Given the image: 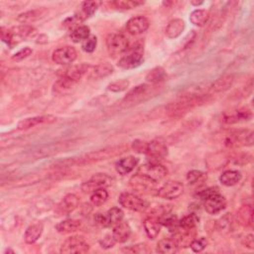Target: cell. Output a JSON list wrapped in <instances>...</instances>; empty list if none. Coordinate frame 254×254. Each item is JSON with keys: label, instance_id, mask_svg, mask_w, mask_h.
<instances>
[{"label": "cell", "instance_id": "52", "mask_svg": "<svg viewBox=\"0 0 254 254\" xmlns=\"http://www.w3.org/2000/svg\"><path fill=\"white\" fill-rule=\"evenodd\" d=\"M32 54V49L29 47H25L23 49H21L19 52H17L16 54H14L12 56V60L15 62H20L24 59H26L27 57H29Z\"/></svg>", "mask_w": 254, "mask_h": 254}, {"label": "cell", "instance_id": "38", "mask_svg": "<svg viewBox=\"0 0 254 254\" xmlns=\"http://www.w3.org/2000/svg\"><path fill=\"white\" fill-rule=\"evenodd\" d=\"M209 20V12L204 9H197L190 15V21L198 27H203Z\"/></svg>", "mask_w": 254, "mask_h": 254}, {"label": "cell", "instance_id": "50", "mask_svg": "<svg viewBox=\"0 0 254 254\" xmlns=\"http://www.w3.org/2000/svg\"><path fill=\"white\" fill-rule=\"evenodd\" d=\"M208 245V240L206 237H201L198 239H194L193 242L190 243V247L192 248L194 252H202Z\"/></svg>", "mask_w": 254, "mask_h": 254}, {"label": "cell", "instance_id": "23", "mask_svg": "<svg viewBox=\"0 0 254 254\" xmlns=\"http://www.w3.org/2000/svg\"><path fill=\"white\" fill-rule=\"evenodd\" d=\"M79 204V198L74 194H69L61 201V203L58 206L57 212L60 215H69L78 208Z\"/></svg>", "mask_w": 254, "mask_h": 254}, {"label": "cell", "instance_id": "4", "mask_svg": "<svg viewBox=\"0 0 254 254\" xmlns=\"http://www.w3.org/2000/svg\"><path fill=\"white\" fill-rule=\"evenodd\" d=\"M221 142H222L223 146L226 148L252 146L253 132L248 129L229 130L222 134Z\"/></svg>", "mask_w": 254, "mask_h": 254}, {"label": "cell", "instance_id": "27", "mask_svg": "<svg viewBox=\"0 0 254 254\" xmlns=\"http://www.w3.org/2000/svg\"><path fill=\"white\" fill-rule=\"evenodd\" d=\"M195 236H196L195 229H192V230L181 229V231H175L174 236L172 238L176 241L179 248L180 247L186 248V247H190V243H192L193 240L195 239Z\"/></svg>", "mask_w": 254, "mask_h": 254}, {"label": "cell", "instance_id": "18", "mask_svg": "<svg viewBox=\"0 0 254 254\" xmlns=\"http://www.w3.org/2000/svg\"><path fill=\"white\" fill-rule=\"evenodd\" d=\"M145 154H147L149 158L153 159L152 161H158L168 155V148L164 141H162L161 139H156L148 142Z\"/></svg>", "mask_w": 254, "mask_h": 254}, {"label": "cell", "instance_id": "36", "mask_svg": "<svg viewBox=\"0 0 254 254\" xmlns=\"http://www.w3.org/2000/svg\"><path fill=\"white\" fill-rule=\"evenodd\" d=\"M240 180H241V174L236 170H227L223 172L220 177L221 183L226 187L234 186L237 183H239Z\"/></svg>", "mask_w": 254, "mask_h": 254}, {"label": "cell", "instance_id": "9", "mask_svg": "<svg viewBox=\"0 0 254 254\" xmlns=\"http://www.w3.org/2000/svg\"><path fill=\"white\" fill-rule=\"evenodd\" d=\"M112 184V178L107 174L98 173L82 185V190L86 194H93L97 190L106 189Z\"/></svg>", "mask_w": 254, "mask_h": 254}, {"label": "cell", "instance_id": "56", "mask_svg": "<svg viewBox=\"0 0 254 254\" xmlns=\"http://www.w3.org/2000/svg\"><path fill=\"white\" fill-rule=\"evenodd\" d=\"M243 245L249 249H254V236L253 234H248L243 238Z\"/></svg>", "mask_w": 254, "mask_h": 254}, {"label": "cell", "instance_id": "29", "mask_svg": "<svg viewBox=\"0 0 254 254\" xmlns=\"http://www.w3.org/2000/svg\"><path fill=\"white\" fill-rule=\"evenodd\" d=\"M43 229H44V226L42 222H35L30 226H28L24 234L25 242L28 244L35 243L42 235Z\"/></svg>", "mask_w": 254, "mask_h": 254}, {"label": "cell", "instance_id": "33", "mask_svg": "<svg viewBox=\"0 0 254 254\" xmlns=\"http://www.w3.org/2000/svg\"><path fill=\"white\" fill-rule=\"evenodd\" d=\"M185 22L182 19H173L166 28V35L170 39L178 38L185 30Z\"/></svg>", "mask_w": 254, "mask_h": 254}, {"label": "cell", "instance_id": "14", "mask_svg": "<svg viewBox=\"0 0 254 254\" xmlns=\"http://www.w3.org/2000/svg\"><path fill=\"white\" fill-rule=\"evenodd\" d=\"M130 186L133 190H137V192H142V193H147V192H152L153 190H155L156 185L158 184L148 176L138 173L135 174L134 176L131 177L130 181Z\"/></svg>", "mask_w": 254, "mask_h": 254}, {"label": "cell", "instance_id": "35", "mask_svg": "<svg viewBox=\"0 0 254 254\" xmlns=\"http://www.w3.org/2000/svg\"><path fill=\"white\" fill-rule=\"evenodd\" d=\"M158 221L160 222L161 225L167 227L170 231H177L178 229H180L179 227V220L177 218V216L171 214L170 212L165 213L164 215L160 216L158 218Z\"/></svg>", "mask_w": 254, "mask_h": 254}, {"label": "cell", "instance_id": "1", "mask_svg": "<svg viewBox=\"0 0 254 254\" xmlns=\"http://www.w3.org/2000/svg\"><path fill=\"white\" fill-rule=\"evenodd\" d=\"M126 147L124 146H115V147H108L101 150L94 151L88 154H85L78 158H70L66 161H60L56 163L55 165L60 168H67L73 165H87V164H93L95 162H99L102 160L109 159L111 157H115L123 152H125Z\"/></svg>", "mask_w": 254, "mask_h": 254}, {"label": "cell", "instance_id": "11", "mask_svg": "<svg viewBox=\"0 0 254 254\" xmlns=\"http://www.w3.org/2000/svg\"><path fill=\"white\" fill-rule=\"evenodd\" d=\"M138 173H142V174L148 176L149 178H151L152 180H154L155 182L159 183L161 180H163L167 176L168 171L158 161H151V162H148V163L142 165L138 169Z\"/></svg>", "mask_w": 254, "mask_h": 254}, {"label": "cell", "instance_id": "42", "mask_svg": "<svg viewBox=\"0 0 254 254\" xmlns=\"http://www.w3.org/2000/svg\"><path fill=\"white\" fill-rule=\"evenodd\" d=\"M90 36H91V29H90V27H88L86 25H82V26H79L78 28L74 29L70 35L72 41L75 43L85 41Z\"/></svg>", "mask_w": 254, "mask_h": 254}, {"label": "cell", "instance_id": "54", "mask_svg": "<svg viewBox=\"0 0 254 254\" xmlns=\"http://www.w3.org/2000/svg\"><path fill=\"white\" fill-rule=\"evenodd\" d=\"M116 241L113 237L112 234H107L106 236H104L100 241H99V244L102 248H105V249H108V248H111L115 245Z\"/></svg>", "mask_w": 254, "mask_h": 254}, {"label": "cell", "instance_id": "44", "mask_svg": "<svg viewBox=\"0 0 254 254\" xmlns=\"http://www.w3.org/2000/svg\"><path fill=\"white\" fill-rule=\"evenodd\" d=\"M214 160H208V165H209V168L210 169H220V168H223V166H225L228 161H229V157L223 153V152H221V153H217L214 155Z\"/></svg>", "mask_w": 254, "mask_h": 254}, {"label": "cell", "instance_id": "13", "mask_svg": "<svg viewBox=\"0 0 254 254\" xmlns=\"http://www.w3.org/2000/svg\"><path fill=\"white\" fill-rule=\"evenodd\" d=\"M77 56L78 54L75 48L71 46H65L54 51L52 55V60L54 63L58 64V65L65 66L74 63L77 59Z\"/></svg>", "mask_w": 254, "mask_h": 254}, {"label": "cell", "instance_id": "16", "mask_svg": "<svg viewBox=\"0 0 254 254\" xmlns=\"http://www.w3.org/2000/svg\"><path fill=\"white\" fill-rule=\"evenodd\" d=\"M57 121V117L53 115H41V116H34L29 117L21 120L18 123V129L19 130H27L33 127L43 125V124H51Z\"/></svg>", "mask_w": 254, "mask_h": 254}, {"label": "cell", "instance_id": "34", "mask_svg": "<svg viewBox=\"0 0 254 254\" xmlns=\"http://www.w3.org/2000/svg\"><path fill=\"white\" fill-rule=\"evenodd\" d=\"M82 225V222L78 220H66L60 222L56 225V229L60 233H71L77 231Z\"/></svg>", "mask_w": 254, "mask_h": 254}, {"label": "cell", "instance_id": "10", "mask_svg": "<svg viewBox=\"0 0 254 254\" xmlns=\"http://www.w3.org/2000/svg\"><path fill=\"white\" fill-rule=\"evenodd\" d=\"M74 143L73 142H58L52 144H45L35 148L32 151V156L36 159L49 157L65 150H68Z\"/></svg>", "mask_w": 254, "mask_h": 254}, {"label": "cell", "instance_id": "7", "mask_svg": "<svg viewBox=\"0 0 254 254\" xmlns=\"http://www.w3.org/2000/svg\"><path fill=\"white\" fill-rule=\"evenodd\" d=\"M118 202L124 209L138 213L145 212L149 207V203L146 200L131 193H122Z\"/></svg>", "mask_w": 254, "mask_h": 254}, {"label": "cell", "instance_id": "6", "mask_svg": "<svg viewBox=\"0 0 254 254\" xmlns=\"http://www.w3.org/2000/svg\"><path fill=\"white\" fill-rule=\"evenodd\" d=\"M128 39L120 32H113L106 38V48L110 56L116 57L128 50Z\"/></svg>", "mask_w": 254, "mask_h": 254}, {"label": "cell", "instance_id": "37", "mask_svg": "<svg viewBox=\"0 0 254 254\" xmlns=\"http://www.w3.org/2000/svg\"><path fill=\"white\" fill-rule=\"evenodd\" d=\"M179 250V246L173 238H163L157 244V251L162 254H173Z\"/></svg>", "mask_w": 254, "mask_h": 254}, {"label": "cell", "instance_id": "30", "mask_svg": "<svg viewBox=\"0 0 254 254\" xmlns=\"http://www.w3.org/2000/svg\"><path fill=\"white\" fill-rule=\"evenodd\" d=\"M238 223L243 226H252L253 224V208L251 205L241 207L237 213Z\"/></svg>", "mask_w": 254, "mask_h": 254}, {"label": "cell", "instance_id": "40", "mask_svg": "<svg viewBox=\"0 0 254 254\" xmlns=\"http://www.w3.org/2000/svg\"><path fill=\"white\" fill-rule=\"evenodd\" d=\"M199 222H200V219L197 215L190 214L179 221V227L180 229H183V230H192L196 228Z\"/></svg>", "mask_w": 254, "mask_h": 254}, {"label": "cell", "instance_id": "20", "mask_svg": "<svg viewBox=\"0 0 254 254\" xmlns=\"http://www.w3.org/2000/svg\"><path fill=\"white\" fill-rule=\"evenodd\" d=\"M204 207L210 215H217L225 209L226 201L224 197L219 193L204 201Z\"/></svg>", "mask_w": 254, "mask_h": 254}, {"label": "cell", "instance_id": "39", "mask_svg": "<svg viewBox=\"0 0 254 254\" xmlns=\"http://www.w3.org/2000/svg\"><path fill=\"white\" fill-rule=\"evenodd\" d=\"M123 212L121 209L119 208H111L110 210L107 211V213L105 214V220H106V226L110 227V226H114L116 223H118L119 222L122 221L123 219Z\"/></svg>", "mask_w": 254, "mask_h": 254}, {"label": "cell", "instance_id": "24", "mask_svg": "<svg viewBox=\"0 0 254 254\" xmlns=\"http://www.w3.org/2000/svg\"><path fill=\"white\" fill-rule=\"evenodd\" d=\"M112 235L116 242L124 243L129 239L131 235V228L126 222L121 221L113 226Z\"/></svg>", "mask_w": 254, "mask_h": 254}, {"label": "cell", "instance_id": "15", "mask_svg": "<svg viewBox=\"0 0 254 254\" xmlns=\"http://www.w3.org/2000/svg\"><path fill=\"white\" fill-rule=\"evenodd\" d=\"M252 118V112L249 108L241 107L228 110L223 113L222 121L225 124H236L240 122L249 121Z\"/></svg>", "mask_w": 254, "mask_h": 254}, {"label": "cell", "instance_id": "26", "mask_svg": "<svg viewBox=\"0 0 254 254\" xmlns=\"http://www.w3.org/2000/svg\"><path fill=\"white\" fill-rule=\"evenodd\" d=\"M113 73V67L109 63H101L99 65L90 68L89 76L91 79L99 80L102 78H106Z\"/></svg>", "mask_w": 254, "mask_h": 254}, {"label": "cell", "instance_id": "2", "mask_svg": "<svg viewBox=\"0 0 254 254\" xmlns=\"http://www.w3.org/2000/svg\"><path fill=\"white\" fill-rule=\"evenodd\" d=\"M210 95L204 93H192L187 94L186 95H182L178 100L170 103L166 109L170 116L177 117L182 116L184 113L188 112V110L192 109L198 105L205 103Z\"/></svg>", "mask_w": 254, "mask_h": 254}, {"label": "cell", "instance_id": "31", "mask_svg": "<svg viewBox=\"0 0 254 254\" xmlns=\"http://www.w3.org/2000/svg\"><path fill=\"white\" fill-rule=\"evenodd\" d=\"M47 13V10L44 8H39V9H34V10H30L24 13H21L18 17L17 20L25 25H28L29 23H32L34 21L39 20L40 18H42L45 14Z\"/></svg>", "mask_w": 254, "mask_h": 254}, {"label": "cell", "instance_id": "5", "mask_svg": "<svg viewBox=\"0 0 254 254\" xmlns=\"http://www.w3.org/2000/svg\"><path fill=\"white\" fill-rule=\"evenodd\" d=\"M144 58V47L142 43H136L126 51L125 55L119 60L118 67L124 70H131L139 67Z\"/></svg>", "mask_w": 254, "mask_h": 254}, {"label": "cell", "instance_id": "48", "mask_svg": "<svg viewBox=\"0 0 254 254\" xmlns=\"http://www.w3.org/2000/svg\"><path fill=\"white\" fill-rule=\"evenodd\" d=\"M220 193V190L218 188L216 187H212V188H208V189H205L203 190H200V192H198L196 194V197L202 201H206L207 199L211 198L212 196L214 195H217Z\"/></svg>", "mask_w": 254, "mask_h": 254}, {"label": "cell", "instance_id": "49", "mask_svg": "<svg viewBox=\"0 0 254 254\" xmlns=\"http://www.w3.org/2000/svg\"><path fill=\"white\" fill-rule=\"evenodd\" d=\"M97 45V39L95 36H90L87 40L83 42V50L87 53H93L96 49Z\"/></svg>", "mask_w": 254, "mask_h": 254}, {"label": "cell", "instance_id": "47", "mask_svg": "<svg viewBox=\"0 0 254 254\" xmlns=\"http://www.w3.org/2000/svg\"><path fill=\"white\" fill-rule=\"evenodd\" d=\"M129 85H130L129 81L120 80V81L113 82V83L109 84L107 86V90L112 92V93H121V92H124V91L128 89Z\"/></svg>", "mask_w": 254, "mask_h": 254}, {"label": "cell", "instance_id": "58", "mask_svg": "<svg viewBox=\"0 0 254 254\" xmlns=\"http://www.w3.org/2000/svg\"><path fill=\"white\" fill-rule=\"evenodd\" d=\"M203 3H204L203 1H190V4L194 6H199V5H202Z\"/></svg>", "mask_w": 254, "mask_h": 254}, {"label": "cell", "instance_id": "22", "mask_svg": "<svg viewBox=\"0 0 254 254\" xmlns=\"http://www.w3.org/2000/svg\"><path fill=\"white\" fill-rule=\"evenodd\" d=\"M138 162H139L138 158L133 156L123 157L115 163V170L119 175L125 176L135 169Z\"/></svg>", "mask_w": 254, "mask_h": 254}, {"label": "cell", "instance_id": "12", "mask_svg": "<svg viewBox=\"0 0 254 254\" xmlns=\"http://www.w3.org/2000/svg\"><path fill=\"white\" fill-rule=\"evenodd\" d=\"M184 192V186L177 181H170L165 183L159 190H157V196L165 200H175L179 198Z\"/></svg>", "mask_w": 254, "mask_h": 254}, {"label": "cell", "instance_id": "41", "mask_svg": "<svg viewBox=\"0 0 254 254\" xmlns=\"http://www.w3.org/2000/svg\"><path fill=\"white\" fill-rule=\"evenodd\" d=\"M166 78H167V74H166L165 70L161 67H157V68H154L153 70H151L147 74L146 81L150 84L157 85V84L164 82L166 80Z\"/></svg>", "mask_w": 254, "mask_h": 254}, {"label": "cell", "instance_id": "55", "mask_svg": "<svg viewBox=\"0 0 254 254\" xmlns=\"http://www.w3.org/2000/svg\"><path fill=\"white\" fill-rule=\"evenodd\" d=\"M147 145H148V142H145L142 140H135L132 143V149L137 153L145 154L146 150H147Z\"/></svg>", "mask_w": 254, "mask_h": 254}, {"label": "cell", "instance_id": "57", "mask_svg": "<svg viewBox=\"0 0 254 254\" xmlns=\"http://www.w3.org/2000/svg\"><path fill=\"white\" fill-rule=\"evenodd\" d=\"M95 222L98 225H100V226H102V227H107V226H106L105 214H100V213L96 214V215L95 216Z\"/></svg>", "mask_w": 254, "mask_h": 254}, {"label": "cell", "instance_id": "21", "mask_svg": "<svg viewBox=\"0 0 254 254\" xmlns=\"http://www.w3.org/2000/svg\"><path fill=\"white\" fill-rule=\"evenodd\" d=\"M91 66L89 64H81V65H77V66H72L70 68H68L65 73H63L62 77L66 78L68 80H70L71 82L77 84L78 82H80V80L83 79V77L89 73Z\"/></svg>", "mask_w": 254, "mask_h": 254}, {"label": "cell", "instance_id": "46", "mask_svg": "<svg viewBox=\"0 0 254 254\" xmlns=\"http://www.w3.org/2000/svg\"><path fill=\"white\" fill-rule=\"evenodd\" d=\"M108 200V193L105 189L97 190L91 196V202L95 207H100L104 205Z\"/></svg>", "mask_w": 254, "mask_h": 254}, {"label": "cell", "instance_id": "25", "mask_svg": "<svg viewBox=\"0 0 254 254\" xmlns=\"http://www.w3.org/2000/svg\"><path fill=\"white\" fill-rule=\"evenodd\" d=\"M101 2L99 1H85L81 5V9L75 14L83 23L88 18L92 17L98 9Z\"/></svg>", "mask_w": 254, "mask_h": 254}, {"label": "cell", "instance_id": "53", "mask_svg": "<svg viewBox=\"0 0 254 254\" xmlns=\"http://www.w3.org/2000/svg\"><path fill=\"white\" fill-rule=\"evenodd\" d=\"M123 251L132 252V253H147L150 250L148 249L146 244L141 243V244H137V245H132L129 248H125V249H123Z\"/></svg>", "mask_w": 254, "mask_h": 254}, {"label": "cell", "instance_id": "45", "mask_svg": "<svg viewBox=\"0 0 254 254\" xmlns=\"http://www.w3.org/2000/svg\"><path fill=\"white\" fill-rule=\"evenodd\" d=\"M112 4L117 9L130 10L143 5L144 1H138V0H116V1L112 2Z\"/></svg>", "mask_w": 254, "mask_h": 254}, {"label": "cell", "instance_id": "28", "mask_svg": "<svg viewBox=\"0 0 254 254\" xmlns=\"http://www.w3.org/2000/svg\"><path fill=\"white\" fill-rule=\"evenodd\" d=\"M234 83V76L233 75H224L219 78L210 88L212 93L219 94L228 91Z\"/></svg>", "mask_w": 254, "mask_h": 254}, {"label": "cell", "instance_id": "32", "mask_svg": "<svg viewBox=\"0 0 254 254\" xmlns=\"http://www.w3.org/2000/svg\"><path fill=\"white\" fill-rule=\"evenodd\" d=\"M143 225H144L145 232H146L147 236H148L150 239H155V238L158 236V234L160 233L161 224H160L158 219H156V218H154V217L147 218V219L144 221Z\"/></svg>", "mask_w": 254, "mask_h": 254}, {"label": "cell", "instance_id": "19", "mask_svg": "<svg viewBox=\"0 0 254 254\" xmlns=\"http://www.w3.org/2000/svg\"><path fill=\"white\" fill-rule=\"evenodd\" d=\"M150 26L149 20L144 16H136L128 20L126 23V30L129 34L133 36H137L143 34L148 30Z\"/></svg>", "mask_w": 254, "mask_h": 254}, {"label": "cell", "instance_id": "3", "mask_svg": "<svg viewBox=\"0 0 254 254\" xmlns=\"http://www.w3.org/2000/svg\"><path fill=\"white\" fill-rule=\"evenodd\" d=\"M0 34H1V39L3 42H5L10 48H13L14 46L18 45L22 41H26L30 38H34L37 34V29L34 28L31 25H19L12 27L11 29H6L4 27H1L0 30Z\"/></svg>", "mask_w": 254, "mask_h": 254}, {"label": "cell", "instance_id": "17", "mask_svg": "<svg viewBox=\"0 0 254 254\" xmlns=\"http://www.w3.org/2000/svg\"><path fill=\"white\" fill-rule=\"evenodd\" d=\"M150 91H151V87L148 85L137 86L126 95L122 102L126 104H136L144 100V97L148 96Z\"/></svg>", "mask_w": 254, "mask_h": 254}, {"label": "cell", "instance_id": "8", "mask_svg": "<svg viewBox=\"0 0 254 254\" xmlns=\"http://www.w3.org/2000/svg\"><path fill=\"white\" fill-rule=\"evenodd\" d=\"M90 250V244L85 237L74 235L67 238L61 246V253L73 254V253H86Z\"/></svg>", "mask_w": 254, "mask_h": 254}, {"label": "cell", "instance_id": "51", "mask_svg": "<svg viewBox=\"0 0 254 254\" xmlns=\"http://www.w3.org/2000/svg\"><path fill=\"white\" fill-rule=\"evenodd\" d=\"M204 177V173L198 170H192L187 174V181L189 184H196Z\"/></svg>", "mask_w": 254, "mask_h": 254}, {"label": "cell", "instance_id": "43", "mask_svg": "<svg viewBox=\"0 0 254 254\" xmlns=\"http://www.w3.org/2000/svg\"><path fill=\"white\" fill-rule=\"evenodd\" d=\"M75 83L71 82L70 80L62 77L60 80H58L54 85V91L58 94H67L72 91V89L75 87Z\"/></svg>", "mask_w": 254, "mask_h": 254}]
</instances>
